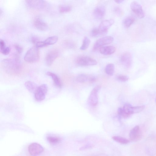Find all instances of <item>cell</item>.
Listing matches in <instances>:
<instances>
[{"mask_svg":"<svg viewBox=\"0 0 156 156\" xmlns=\"http://www.w3.org/2000/svg\"><path fill=\"white\" fill-rule=\"evenodd\" d=\"M115 12L117 15H121L122 14V10L119 7H116L114 9Z\"/></svg>","mask_w":156,"mask_h":156,"instance_id":"cell-36","label":"cell"},{"mask_svg":"<svg viewBox=\"0 0 156 156\" xmlns=\"http://www.w3.org/2000/svg\"><path fill=\"white\" fill-rule=\"evenodd\" d=\"M59 53L56 50H53L49 51L47 54L45 58V63L48 66H51L55 60L58 56Z\"/></svg>","mask_w":156,"mask_h":156,"instance_id":"cell-10","label":"cell"},{"mask_svg":"<svg viewBox=\"0 0 156 156\" xmlns=\"http://www.w3.org/2000/svg\"><path fill=\"white\" fill-rule=\"evenodd\" d=\"M76 62L78 65L81 66L94 65L97 63L95 59L87 56H81L78 57Z\"/></svg>","mask_w":156,"mask_h":156,"instance_id":"cell-6","label":"cell"},{"mask_svg":"<svg viewBox=\"0 0 156 156\" xmlns=\"http://www.w3.org/2000/svg\"><path fill=\"white\" fill-rule=\"evenodd\" d=\"M112 138L115 141L122 144H126L129 142L128 139L120 136H114L112 137Z\"/></svg>","mask_w":156,"mask_h":156,"instance_id":"cell-24","label":"cell"},{"mask_svg":"<svg viewBox=\"0 0 156 156\" xmlns=\"http://www.w3.org/2000/svg\"><path fill=\"white\" fill-rule=\"evenodd\" d=\"M0 51L5 49L6 47L4 41L2 39L0 41Z\"/></svg>","mask_w":156,"mask_h":156,"instance_id":"cell-35","label":"cell"},{"mask_svg":"<svg viewBox=\"0 0 156 156\" xmlns=\"http://www.w3.org/2000/svg\"><path fill=\"white\" fill-rule=\"evenodd\" d=\"M90 43L89 38L87 37H85L84 38L82 46L80 49L82 50L86 49L89 47Z\"/></svg>","mask_w":156,"mask_h":156,"instance_id":"cell-25","label":"cell"},{"mask_svg":"<svg viewBox=\"0 0 156 156\" xmlns=\"http://www.w3.org/2000/svg\"><path fill=\"white\" fill-rule=\"evenodd\" d=\"M130 8L136 16L139 19H142L145 16V14L141 5L136 1L131 2Z\"/></svg>","mask_w":156,"mask_h":156,"instance_id":"cell-4","label":"cell"},{"mask_svg":"<svg viewBox=\"0 0 156 156\" xmlns=\"http://www.w3.org/2000/svg\"><path fill=\"white\" fill-rule=\"evenodd\" d=\"M25 85L29 91L34 93H35L38 87L35 83L30 81H26L25 83Z\"/></svg>","mask_w":156,"mask_h":156,"instance_id":"cell-20","label":"cell"},{"mask_svg":"<svg viewBox=\"0 0 156 156\" xmlns=\"http://www.w3.org/2000/svg\"><path fill=\"white\" fill-rule=\"evenodd\" d=\"M133 114V106L129 103L125 104L122 108V117L128 118Z\"/></svg>","mask_w":156,"mask_h":156,"instance_id":"cell-14","label":"cell"},{"mask_svg":"<svg viewBox=\"0 0 156 156\" xmlns=\"http://www.w3.org/2000/svg\"><path fill=\"white\" fill-rule=\"evenodd\" d=\"M1 66L5 72L11 75L18 74L21 69V64L18 57L3 60L1 62Z\"/></svg>","mask_w":156,"mask_h":156,"instance_id":"cell-1","label":"cell"},{"mask_svg":"<svg viewBox=\"0 0 156 156\" xmlns=\"http://www.w3.org/2000/svg\"><path fill=\"white\" fill-rule=\"evenodd\" d=\"M105 13V9L102 6L96 7L94 10L93 15L95 18L98 19L102 18Z\"/></svg>","mask_w":156,"mask_h":156,"instance_id":"cell-18","label":"cell"},{"mask_svg":"<svg viewBox=\"0 0 156 156\" xmlns=\"http://www.w3.org/2000/svg\"><path fill=\"white\" fill-rule=\"evenodd\" d=\"M129 77L126 76L119 75L117 76V79L121 82H126L129 79Z\"/></svg>","mask_w":156,"mask_h":156,"instance_id":"cell-30","label":"cell"},{"mask_svg":"<svg viewBox=\"0 0 156 156\" xmlns=\"http://www.w3.org/2000/svg\"><path fill=\"white\" fill-rule=\"evenodd\" d=\"M105 70L108 75L111 76H113L115 71L114 65L112 63L107 64L105 67Z\"/></svg>","mask_w":156,"mask_h":156,"instance_id":"cell-23","label":"cell"},{"mask_svg":"<svg viewBox=\"0 0 156 156\" xmlns=\"http://www.w3.org/2000/svg\"><path fill=\"white\" fill-rule=\"evenodd\" d=\"M155 103H156V98L155 99Z\"/></svg>","mask_w":156,"mask_h":156,"instance_id":"cell-40","label":"cell"},{"mask_svg":"<svg viewBox=\"0 0 156 156\" xmlns=\"http://www.w3.org/2000/svg\"><path fill=\"white\" fill-rule=\"evenodd\" d=\"M76 81L80 83L87 82L92 83L96 80V77L93 76L85 74H81L78 75L76 78Z\"/></svg>","mask_w":156,"mask_h":156,"instance_id":"cell-13","label":"cell"},{"mask_svg":"<svg viewBox=\"0 0 156 156\" xmlns=\"http://www.w3.org/2000/svg\"><path fill=\"white\" fill-rule=\"evenodd\" d=\"M34 25L37 30L42 31H45L48 28L47 24L39 18H37L35 20Z\"/></svg>","mask_w":156,"mask_h":156,"instance_id":"cell-16","label":"cell"},{"mask_svg":"<svg viewBox=\"0 0 156 156\" xmlns=\"http://www.w3.org/2000/svg\"><path fill=\"white\" fill-rule=\"evenodd\" d=\"M120 61L122 64L125 67L128 68L130 66L132 62V56L129 52H125L121 55Z\"/></svg>","mask_w":156,"mask_h":156,"instance_id":"cell-11","label":"cell"},{"mask_svg":"<svg viewBox=\"0 0 156 156\" xmlns=\"http://www.w3.org/2000/svg\"><path fill=\"white\" fill-rule=\"evenodd\" d=\"M58 40V37L54 36L48 37L44 41L45 46L55 44Z\"/></svg>","mask_w":156,"mask_h":156,"instance_id":"cell-21","label":"cell"},{"mask_svg":"<svg viewBox=\"0 0 156 156\" xmlns=\"http://www.w3.org/2000/svg\"><path fill=\"white\" fill-rule=\"evenodd\" d=\"M59 10L61 13H64L70 11L72 9L71 7L69 5H62L59 6Z\"/></svg>","mask_w":156,"mask_h":156,"instance_id":"cell-26","label":"cell"},{"mask_svg":"<svg viewBox=\"0 0 156 156\" xmlns=\"http://www.w3.org/2000/svg\"><path fill=\"white\" fill-rule=\"evenodd\" d=\"M46 74L51 78L54 85L56 87L58 88L62 87V82L57 75L50 72H48L46 73Z\"/></svg>","mask_w":156,"mask_h":156,"instance_id":"cell-17","label":"cell"},{"mask_svg":"<svg viewBox=\"0 0 156 156\" xmlns=\"http://www.w3.org/2000/svg\"><path fill=\"white\" fill-rule=\"evenodd\" d=\"M115 51V48L113 46L102 47L100 48V51L101 54L108 55L114 53Z\"/></svg>","mask_w":156,"mask_h":156,"instance_id":"cell-19","label":"cell"},{"mask_svg":"<svg viewBox=\"0 0 156 156\" xmlns=\"http://www.w3.org/2000/svg\"><path fill=\"white\" fill-rule=\"evenodd\" d=\"M141 131L140 128L138 126L133 127L130 131L129 137L131 140L136 141L139 140L140 137Z\"/></svg>","mask_w":156,"mask_h":156,"instance_id":"cell-15","label":"cell"},{"mask_svg":"<svg viewBox=\"0 0 156 156\" xmlns=\"http://www.w3.org/2000/svg\"><path fill=\"white\" fill-rule=\"evenodd\" d=\"M90 35L93 37H96L102 35L98 28H94L93 29L91 32Z\"/></svg>","mask_w":156,"mask_h":156,"instance_id":"cell-28","label":"cell"},{"mask_svg":"<svg viewBox=\"0 0 156 156\" xmlns=\"http://www.w3.org/2000/svg\"><path fill=\"white\" fill-rule=\"evenodd\" d=\"M113 38L111 36H106L98 40L95 43L93 47L94 50L101 47L111 43L113 41Z\"/></svg>","mask_w":156,"mask_h":156,"instance_id":"cell-8","label":"cell"},{"mask_svg":"<svg viewBox=\"0 0 156 156\" xmlns=\"http://www.w3.org/2000/svg\"><path fill=\"white\" fill-rule=\"evenodd\" d=\"M24 60L29 63H34L38 61L40 59L38 48L35 45L30 48L24 56Z\"/></svg>","mask_w":156,"mask_h":156,"instance_id":"cell-2","label":"cell"},{"mask_svg":"<svg viewBox=\"0 0 156 156\" xmlns=\"http://www.w3.org/2000/svg\"><path fill=\"white\" fill-rule=\"evenodd\" d=\"M116 3L118 4H120L122 3L124 1V0H116L115 1Z\"/></svg>","mask_w":156,"mask_h":156,"instance_id":"cell-38","label":"cell"},{"mask_svg":"<svg viewBox=\"0 0 156 156\" xmlns=\"http://www.w3.org/2000/svg\"><path fill=\"white\" fill-rule=\"evenodd\" d=\"M114 22L113 19H110L103 20L101 23L98 28L102 35L106 34L108 30L113 23Z\"/></svg>","mask_w":156,"mask_h":156,"instance_id":"cell-12","label":"cell"},{"mask_svg":"<svg viewBox=\"0 0 156 156\" xmlns=\"http://www.w3.org/2000/svg\"><path fill=\"white\" fill-rule=\"evenodd\" d=\"M48 141L51 144H55L61 141V139L58 136H50L47 137Z\"/></svg>","mask_w":156,"mask_h":156,"instance_id":"cell-27","label":"cell"},{"mask_svg":"<svg viewBox=\"0 0 156 156\" xmlns=\"http://www.w3.org/2000/svg\"><path fill=\"white\" fill-rule=\"evenodd\" d=\"M144 105L133 106V114L140 112L143 111L145 108Z\"/></svg>","mask_w":156,"mask_h":156,"instance_id":"cell-29","label":"cell"},{"mask_svg":"<svg viewBox=\"0 0 156 156\" xmlns=\"http://www.w3.org/2000/svg\"><path fill=\"white\" fill-rule=\"evenodd\" d=\"M25 2L28 6L33 9H42L45 6V2L43 0H26Z\"/></svg>","mask_w":156,"mask_h":156,"instance_id":"cell-9","label":"cell"},{"mask_svg":"<svg viewBox=\"0 0 156 156\" xmlns=\"http://www.w3.org/2000/svg\"><path fill=\"white\" fill-rule=\"evenodd\" d=\"M10 49L9 47H6L3 50L0 51L4 55H8L10 52Z\"/></svg>","mask_w":156,"mask_h":156,"instance_id":"cell-34","label":"cell"},{"mask_svg":"<svg viewBox=\"0 0 156 156\" xmlns=\"http://www.w3.org/2000/svg\"><path fill=\"white\" fill-rule=\"evenodd\" d=\"M95 156H108L104 154H98L97 155H96Z\"/></svg>","mask_w":156,"mask_h":156,"instance_id":"cell-39","label":"cell"},{"mask_svg":"<svg viewBox=\"0 0 156 156\" xmlns=\"http://www.w3.org/2000/svg\"><path fill=\"white\" fill-rule=\"evenodd\" d=\"M101 85L95 86L91 91L88 99L89 104L92 106H95L98 102V93L101 88Z\"/></svg>","mask_w":156,"mask_h":156,"instance_id":"cell-3","label":"cell"},{"mask_svg":"<svg viewBox=\"0 0 156 156\" xmlns=\"http://www.w3.org/2000/svg\"><path fill=\"white\" fill-rule=\"evenodd\" d=\"M48 91V87L47 85L43 84L38 87L34 93L35 98L36 100L41 101L44 100Z\"/></svg>","mask_w":156,"mask_h":156,"instance_id":"cell-5","label":"cell"},{"mask_svg":"<svg viewBox=\"0 0 156 156\" xmlns=\"http://www.w3.org/2000/svg\"><path fill=\"white\" fill-rule=\"evenodd\" d=\"M135 19L132 16H129L123 20V24L126 28L129 27L134 22Z\"/></svg>","mask_w":156,"mask_h":156,"instance_id":"cell-22","label":"cell"},{"mask_svg":"<svg viewBox=\"0 0 156 156\" xmlns=\"http://www.w3.org/2000/svg\"><path fill=\"white\" fill-rule=\"evenodd\" d=\"M15 49L18 54L21 53L23 51V49L21 46L18 44H15L14 45Z\"/></svg>","mask_w":156,"mask_h":156,"instance_id":"cell-32","label":"cell"},{"mask_svg":"<svg viewBox=\"0 0 156 156\" xmlns=\"http://www.w3.org/2000/svg\"><path fill=\"white\" fill-rule=\"evenodd\" d=\"M93 147V146L90 144H86L81 147L80 150V151H83L87 149L91 148Z\"/></svg>","mask_w":156,"mask_h":156,"instance_id":"cell-33","label":"cell"},{"mask_svg":"<svg viewBox=\"0 0 156 156\" xmlns=\"http://www.w3.org/2000/svg\"><path fill=\"white\" fill-rule=\"evenodd\" d=\"M44 148L39 144L34 143L30 144L28 147V151L29 154L32 156L38 155L43 151Z\"/></svg>","mask_w":156,"mask_h":156,"instance_id":"cell-7","label":"cell"},{"mask_svg":"<svg viewBox=\"0 0 156 156\" xmlns=\"http://www.w3.org/2000/svg\"><path fill=\"white\" fill-rule=\"evenodd\" d=\"M122 108H119L117 111L119 119L122 118Z\"/></svg>","mask_w":156,"mask_h":156,"instance_id":"cell-37","label":"cell"},{"mask_svg":"<svg viewBox=\"0 0 156 156\" xmlns=\"http://www.w3.org/2000/svg\"><path fill=\"white\" fill-rule=\"evenodd\" d=\"M31 41L33 44H35L40 41L39 38L36 36H33L31 37L30 38Z\"/></svg>","mask_w":156,"mask_h":156,"instance_id":"cell-31","label":"cell"}]
</instances>
